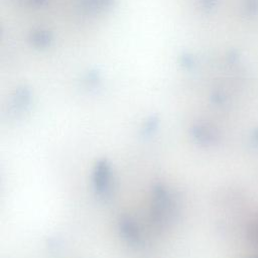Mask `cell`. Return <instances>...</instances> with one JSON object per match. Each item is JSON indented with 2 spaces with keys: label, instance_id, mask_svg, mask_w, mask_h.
<instances>
[{
  "label": "cell",
  "instance_id": "6da1fadb",
  "mask_svg": "<svg viewBox=\"0 0 258 258\" xmlns=\"http://www.w3.org/2000/svg\"><path fill=\"white\" fill-rule=\"evenodd\" d=\"M180 200L177 195L163 184H156L152 189L150 219L159 228L173 224L180 214Z\"/></svg>",
  "mask_w": 258,
  "mask_h": 258
},
{
  "label": "cell",
  "instance_id": "7a4b0ae2",
  "mask_svg": "<svg viewBox=\"0 0 258 258\" xmlns=\"http://www.w3.org/2000/svg\"><path fill=\"white\" fill-rule=\"evenodd\" d=\"M93 188L97 196L107 198L111 195L113 184V171L111 163L107 159H99L92 173Z\"/></svg>",
  "mask_w": 258,
  "mask_h": 258
},
{
  "label": "cell",
  "instance_id": "3957f363",
  "mask_svg": "<svg viewBox=\"0 0 258 258\" xmlns=\"http://www.w3.org/2000/svg\"><path fill=\"white\" fill-rule=\"evenodd\" d=\"M119 231L122 239L129 245L138 247L142 244V233L136 221L130 216H124L119 221Z\"/></svg>",
  "mask_w": 258,
  "mask_h": 258
},
{
  "label": "cell",
  "instance_id": "277c9868",
  "mask_svg": "<svg viewBox=\"0 0 258 258\" xmlns=\"http://www.w3.org/2000/svg\"><path fill=\"white\" fill-rule=\"evenodd\" d=\"M192 138L201 145H212L218 140V132L205 125H198L191 129L190 132Z\"/></svg>",
  "mask_w": 258,
  "mask_h": 258
}]
</instances>
